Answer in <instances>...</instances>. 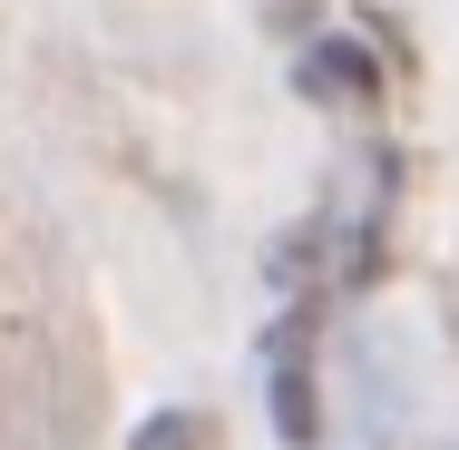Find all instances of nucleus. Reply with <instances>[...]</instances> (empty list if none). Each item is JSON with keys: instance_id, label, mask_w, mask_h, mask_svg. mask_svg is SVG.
<instances>
[{"instance_id": "1", "label": "nucleus", "mask_w": 459, "mask_h": 450, "mask_svg": "<svg viewBox=\"0 0 459 450\" xmlns=\"http://www.w3.org/2000/svg\"><path fill=\"white\" fill-rule=\"evenodd\" d=\"M293 89L313 98V108H371V98H381V69H371L362 40H323V49H303Z\"/></svg>"}, {"instance_id": "2", "label": "nucleus", "mask_w": 459, "mask_h": 450, "mask_svg": "<svg viewBox=\"0 0 459 450\" xmlns=\"http://www.w3.org/2000/svg\"><path fill=\"white\" fill-rule=\"evenodd\" d=\"M137 450H215V421H195V411H157V421L137 431Z\"/></svg>"}, {"instance_id": "3", "label": "nucleus", "mask_w": 459, "mask_h": 450, "mask_svg": "<svg viewBox=\"0 0 459 450\" xmlns=\"http://www.w3.org/2000/svg\"><path fill=\"white\" fill-rule=\"evenodd\" d=\"M450 323H459V265H450Z\"/></svg>"}]
</instances>
